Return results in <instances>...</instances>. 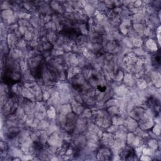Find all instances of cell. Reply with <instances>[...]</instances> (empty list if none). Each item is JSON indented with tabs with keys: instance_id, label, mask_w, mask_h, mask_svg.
Returning a JSON list of instances; mask_svg holds the SVG:
<instances>
[{
	"instance_id": "cell-3",
	"label": "cell",
	"mask_w": 161,
	"mask_h": 161,
	"mask_svg": "<svg viewBox=\"0 0 161 161\" xmlns=\"http://www.w3.org/2000/svg\"><path fill=\"white\" fill-rule=\"evenodd\" d=\"M156 57L154 59L153 61L156 62V65H159V66L160 63V54H159H159H158V53H156Z\"/></svg>"
},
{
	"instance_id": "cell-2",
	"label": "cell",
	"mask_w": 161,
	"mask_h": 161,
	"mask_svg": "<svg viewBox=\"0 0 161 161\" xmlns=\"http://www.w3.org/2000/svg\"><path fill=\"white\" fill-rule=\"evenodd\" d=\"M100 157L101 160H110L112 157V154L110 151L107 148L101 149L100 151Z\"/></svg>"
},
{
	"instance_id": "cell-1",
	"label": "cell",
	"mask_w": 161,
	"mask_h": 161,
	"mask_svg": "<svg viewBox=\"0 0 161 161\" xmlns=\"http://www.w3.org/2000/svg\"><path fill=\"white\" fill-rule=\"evenodd\" d=\"M119 156L120 159L123 160H135L136 157V154L134 149L129 146L122 147L119 151Z\"/></svg>"
}]
</instances>
